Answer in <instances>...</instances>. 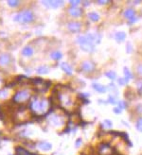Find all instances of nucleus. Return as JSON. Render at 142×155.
Instances as JSON below:
<instances>
[{
	"instance_id": "1",
	"label": "nucleus",
	"mask_w": 142,
	"mask_h": 155,
	"mask_svg": "<svg viewBox=\"0 0 142 155\" xmlns=\"http://www.w3.org/2000/svg\"><path fill=\"white\" fill-rule=\"evenodd\" d=\"M47 107H48V102L46 99H34L29 103V108L33 113H37V114L45 113Z\"/></svg>"
},
{
	"instance_id": "2",
	"label": "nucleus",
	"mask_w": 142,
	"mask_h": 155,
	"mask_svg": "<svg viewBox=\"0 0 142 155\" xmlns=\"http://www.w3.org/2000/svg\"><path fill=\"white\" fill-rule=\"evenodd\" d=\"M34 18V15L33 13H31V11H23L21 13H17L16 15L13 16V20L15 22H19V23H29V22H32Z\"/></svg>"
},
{
	"instance_id": "3",
	"label": "nucleus",
	"mask_w": 142,
	"mask_h": 155,
	"mask_svg": "<svg viewBox=\"0 0 142 155\" xmlns=\"http://www.w3.org/2000/svg\"><path fill=\"white\" fill-rule=\"evenodd\" d=\"M78 43L80 44V46H81L82 50H84V51H85V52L94 51L95 46L87 40L86 36H80L78 38Z\"/></svg>"
},
{
	"instance_id": "4",
	"label": "nucleus",
	"mask_w": 142,
	"mask_h": 155,
	"mask_svg": "<svg viewBox=\"0 0 142 155\" xmlns=\"http://www.w3.org/2000/svg\"><path fill=\"white\" fill-rule=\"evenodd\" d=\"M29 98V93L28 90H22V91H19L14 95L13 97V100L15 102H24L26 101L27 99Z\"/></svg>"
},
{
	"instance_id": "5",
	"label": "nucleus",
	"mask_w": 142,
	"mask_h": 155,
	"mask_svg": "<svg viewBox=\"0 0 142 155\" xmlns=\"http://www.w3.org/2000/svg\"><path fill=\"white\" fill-rule=\"evenodd\" d=\"M113 148H112L108 144H102L99 148L100 155H112L113 154Z\"/></svg>"
},
{
	"instance_id": "6",
	"label": "nucleus",
	"mask_w": 142,
	"mask_h": 155,
	"mask_svg": "<svg viewBox=\"0 0 142 155\" xmlns=\"http://www.w3.org/2000/svg\"><path fill=\"white\" fill-rule=\"evenodd\" d=\"M87 38V40L90 42L91 44H93L94 46L95 44H98L100 43V39H102V36L98 33H88L87 35H85Z\"/></svg>"
},
{
	"instance_id": "7",
	"label": "nucleus",
	"mask_w": 142,
	"mask_h": 155,
	"mask_svg": "<svg viewBox=\"0 0 142 155\" xmlns=\"http://www.w3.org/2000/svg\"><path fill=\"white\" fill-rule=\"evenodd\" d=\"M81 23L77 22V21H73V22H69L67 24V28L69 29L71 32H79L81 30Z\"/></svg>"
},
{
	"instance_id": "8",
	"label": "nucleus",
	"mask_w": 142,
	"mask_h": 155,
	"mask_svg": "<svg viewBox=\"0 0 142 155\" xmlns=\"http://www.w3.org/2000/svg\"><path fill=\"white\" fill-rule=\"evenodd\" d=\"M82 69L85 72H92L95 70V64L90 61H84L82 64Z\"/></svg>"
},
{
	"instance_id": "9",
	"label": "nucleus",
	"mask_w": 142,
	"mask_h": 155,
	"mask_svg": "<svg viewBox=\"0 0 142 155\" xmlns=\"http://www.w3.org/2000/svg\"><path fill=\"white\" fill-rule=\"evenodd\" d=\"M69 14L72 17H80L82 15V10L79 7H70L68 10Z\"/></svg>"
},
{
	"instance_id": "10",
	"label": "nucleus",
	"mask_w": 142,
	"mask_h": 155,
	"mask_svg": "<svg viewBox=\"0 0 142 155\" xmlns=\"http://www.w3.org/2000/svg\"><path fill=\"white\" fill-rule=\"evenodd\" d=\"M42 4L45 5V7L47 8H58L64 4V1H42Z\"/></svg>"
},
{
	"instance_id": "11",
	"label": "nucleus",
	"mask_w": 142,
	"mask_h": 155,
	"mask_svg": "<svg viewBox=\"0 0 142 155\" xmlns=\"http://www.w3.org/2000/svg\"><path fill=\"white\" fill-rule=\"evenodd\" d=\"M37 148H40L41 150L48 151L52 148V145L46 141H41L39 143H37Z\"/></svg>"
},
{
	"instance_id": "12",
	"label": "nucleus",
	"mask_w": 142,
	"mask_h": 155,
	"mask_svg": "<svg viewBox=\"0 0 142 155\" xmlns=\"http://www.w3.org/2000/svg\"><path fill=\"white\" fill-rule=\"evenodd\" d=\"M49 122L53 125V126L59 127L63 124V119H62L61 116H59V115H52L51 117L49 118Z\"/></svg>"
},
{
	"instance_id": "13",
	"label": "nucleus",
	"mask_w": 142,
	"mask_h": 155,
	"mask_svg": "<svg viewBox=\"0 0 142 155\" xmlns=\"http://www.w3.org/2000/svg\"><path fill=\"white\" fill-rule=\"evenodd\" d=\"M92 87H93V89H94L95 91L99 92V93H100V94H103V93H105L106 91H108L107 90V87H105L104 85L100 84V83H97V82H94L93 83Z\"/></svg>"
},
{
	"instance_id": "14",
	"label": "nucleus",
	"mask_w": 142,
	"mask_h": 155,
	"mask_svg": "<svg viewBox=\"0 0 142 155\" xmlns=\"http://www.w3.org/2000/svg\"><path fill=\"white\" fill-rule=\"evenodd\" d=\"M123 15H124V17H125V18L131 20V19L134 18V17H135V11L134 9L128 8V9H126V10L124 11Z\"/></svg>"
},
{
	"instance_id": "15",
	"label": "nucleus",
	"mask_w": 142,
	"mask_h": 155,
	"mask_svg": "<svg viewBox=\"0 0 142 155\" xmlns=\"http://www.w3.org/2000/svg\"><path fill=\"white\" fill-rule=\"evenodd\" d=\"M59 98H60V100L63 102L64 105H71L72 104V99H71V97L69 96H67V95H62V97L60 96L59 97Z\"/></svg>"
},
{
	"instance_id": "16",
	"label": "nucleus",
	"mask_w": 142,
	"mask_h": 155,
	"mask_svg": "<svg viewBox=\"0 0 142 155\" xmlns=\"http://www.w3.org/2000/svg\"><path fill=\"white\" fill-rule=\"evenodd\" d=\"M11 62V57L8 54H1L0 55V64L6 65L9 64Z\"/></svg>"
},
{
	"instance_id": "17",
	"label": "nucleus",
	"mask_w": 142,
	"mask_h": 155,
	"mask_svg": "<svg viewBox=\"0 0 142 155\" xmlns=\"http://www.w3.org/2000/svg\"><path fill=\"white\" fill-rule=\"evenodd\" d=\"M22 54L26 57H31V56L33 54V48L29 46H27L23 48L22 50Z\"/></svg>"
},
{
	"instance_id": "18",
	"label": "nucleus",
	"mask_w": 142,
	"mask_h": 155,
	"mask_svg": "<svg viewBox=\"0 0 142 155\" xmlns=\"http://www.w3.org/2000/svg\"><path fill=\"white\" fill-rule=\"evenodd\" d=\"M60 66L66 74H68V75H71V74H72V67H71L68 64H66V62H62V64H60Z\"/></svg>"
},
{
	"instance_id": "19",
	"label": "nucleus",
	"mask_w": 142,
	"mask_h": 155,
	"mask_svg": "<svg viewBox=\"0 0 142 155\" xmlns=\"http://www.w3.org/2000/svg\"><path fill=\"white\" fill-rule=\"evenodd\" d=\"M115 39L118 42V43H121L126 39V33L123 31H118L115 34Z\"/></svg>"
},
{
	"instance_id": "20",
	"label": "nucleus",
	"mask_w": 142,
	"mask_h": 155,
	"mask_svg": "<svg viewBox=\"0 0 142 155\" xmlns=\"http://www.w3.org/2000/svg\"><path fill=\"white\" fill-rule=\"evenodd\" d=\"M124 75H125L124 79H125L127 83L129 82V80H131L133 79V74L131 71L129 70V68H127V67H124Z\"/></svg>"
},
{
	"instance_id": "21",
	"label": "nucleus",
	"mask_w": 142,
	"mask_h": 155,
	"mask_svg": "<svg viewBox=\"0 0 142 155\" xmlns=\"http://www.w3.org/2000/svg\"><path fill=\"white\" fill-rule=\"evenodd\" d=\"M62 57H63V54L60 51H53L50 54V58L52 60H55V61H59L62 59Z\"/></svg>"
},
{
	"instance_id": "22",
	"label": "nucleus",
	"mask_w": 142,
	"mask_h": 155,
	"mask_svg": "<svg viewBox=\"0 0 142 155\" xmlns=\"http://www.w3.org/2000/svg\"><path fill=\"white\" fill-rule=\"evenodd\" d=\"M49 72V67L46 66V65H42V66H39L37 68V73L38 74H47Z\"/></svg>"
},
{
	"instance_id": "23",
	"label": "nucleus",
	"mask_w": 142,
	"mask_h": 155,
	"mask_svg": "<svg viewBox=\"0 0 142 155\" xmlns=\"http://www.w3.org/2000/svg\"><path fill=\"white\" fill-rule=\"evenodd\" d=\"M16 155H36L33 153H29V151H27L25 148H16Z\"/></svg>"
},
{
	"instance_id": "24",
	"label": "nucleus",
	"mask_w": 142,
	"mask_h": 155,
	"mask_svg": "<svg viewBox=\"0 0 142 155\" xmlns=\"http://www.w3.org/2000/svg\"><path fill=\"white\" fill-rule=\"evenodd\" d=\"M88 17H89L90 20L93 21V22H97V21H99L100 19V15L97 13H94V11L88 13Z\"/></svg>"
},
{
	"instance_id": "25",
	"label": "nucleus",
	"mask_w": 142,
	"mask_h": 155,
	"mask_svg": "<svg viewBox=\"0 0 142 155\" xmlns=\"http://www.w3.org/2000/svg\"><path fill=\"white\" fill-rule=\"evenodd\" d=\"M105 76L109 78L111 80H115L117 79V74L115 71H107V72L105 73Z\"/></svg>"
},
{
	"instance_id": "26",
	"label": "nucleus",
	"mask_w": 142,
	"mask_h": 155,
	"mask_svg": "<svg viewBox=\"0 0 142 155\" xmlns=\"http://www.w3.org/2000/svg\"><path fill=\"white\" fill-rule=\"evenodd\" d=\"M135 128H137V130H139V132H142V117L137 119V123H135Z\"/></svg>"
},
{
	"instance_id": "27",
	"label": "nucleus",
	"mask_w": 142,
	"mask_h": 155,
	"mask_svg": "<svg viewBox=\"0 0 142 155\" xmlns=\"http://www.w3.org/2000/svg\"><path fill=\"white\" fill-rule=\"evenodd\" d=\"M112 126H113V124H112V122L109 120V119H105V120L102 122L103 128H112Z\"/></svg>"
},
{
	"instance_id": "28",
	"label": "nucleus",
	"mask_w": 142,
	"mask_h": 155,
	"mask_svg": "<svg viewBox=\"0 0 142 155\" xmlns=\"http://www.w3.org/2000/svg\"><path fill=\"white\" fill-rule=\"evenodd\" d=\"M108 102L113 104V105H116V104L117 103V100L115 96H109L108 97Z\"/></svg>"
},
{
	"instance_id": "29",
	"label": "nucleus",
	"mask_w": 142,
	"mask_h": 155,
	"mask_svg": "<svg viewBox=\"0 0 142 155\" xmlns=\"http://www.w3.org/2000/svg\"><path fill=\"white\" fill-rule=\"evenodd\" d=\"M127 106H128V104H127L126 101H119V102H118V108H119L121 111L126 109Z\"/></svg>"
},
{
	"instance_id": "30",
	"label": "nucleus",
	"mask_w": 142,
	"mask_h": 155,
	"mask_svg": "<svg viewBox=\"0 0 142 155\" xmlns=\"http://www.w3.org/2000/svg\"><path fill=\"white\" fill-rule=\"evenodd\" d=\"M8 4H9V6H10V7H11V8L18 7L19 1H13V0H9V1H8Z\"/></svg>"
},
{
	"instance_id": "31",
	"label": "nucleus",
	"mask_w": 142,
	"mask_h": 155,
	"mask_svg": "<svg viewBox=\"0 0 142 155\" xmlns=\"http://www.w3.org/2000/svg\"><path fill=\"white\" fill-rule=\"evenodd\" d=\"M8 91L6 90V89H2V90H0V98H6L8 97Z\"/></svg>"
},
{
	"instance_id": "32",
	"label": "nucleus",
	"mask_w": 142,
	"mask_h": 155,
	"mask_svg": "<svg viewBox=\"0 0 142 155\" xmlns=\"http://www.w3.org/2000/svg\"><path fill=\"white\" fill-rule=\"evenodd\" d=\"M32 83L34 84H42L43 83V79H40V78H35V79H32Z\"/></svg>"
},
{
	"instance_id": "33",
	"label": "nucleus",
	"mask_w": 142,
	"mask_h": 155,
	"mask_svg": "<svg viewBox=\"0 0 142 155\" xmlns=\"http://www.w3.org/2000/svg\"><path fill=\"white\" fill-rule=\"evenodd\" d=\"M117 81H118V84L121 85V86H124L125 84H127V82H126V80L124 78H119V79H117Z\"/></svg>"
},
{
	"instance_id": "34",
	"label": "nucleus",
	"mask_w": 142,
	"mask_h": 155,
	"mask_svg": "<svg viewBox=\"0 0 142 155\" xmlns=\"http://www.w3.org/2000/svg\"><path fill=\"white\" fill-rule=\"evenodd\" d=\"M71 7H77V5H79L80 3H81V1L80 0H77V1H74V0H71V1L69 2Z\"/></svg>"
},
{
	"instance_id": "35",
	"label": "nucleus",
	"mask_w": 142,
	"mask_h": 155,
	"mask_svg": "<svg viewBox=\"0 0 142 155\" xmlns=\"http://www.w3.org/2000/svg\"><path fill=\"white\" fill-rule=\"evenodd\" d=\"M108 87H111V88H112V89H110L111 91H115V92H116V95H117V94H118V91L117 90V87H116V86H115L114 83H110Z\"/></svg>"
},
{
	"instance_id": "36",
	"label": "nucleus",
	"mask_w": 142,
	"mask_h": 155,
	"mask_svg": "<svg viewBox=\"0 0 142 155\" xmlns=\"http://www.w3.org/2000/svg\"><path fill=\"white\" fill-rule=\"evenodd\" d=\"M126 49H127V52L128 53H131L133 51V46H132V44L128 43L126 44Z\"/></svg>"
},
{
	"instance_id": "37",
	"label": "nucleus",
	"mask_w": 142,
	"mask_h": 155,
	"mask_svg": "<svg viewBox=\"0 0 142 155\" xmlns=\"http://www.w3.org/2000/svg\"><path fill=\"white\" fill-rule=\"evenodd\" d=\"M81 145H82V139L81 138L77 139L76 142H75V147L76 148H80V147H81Z\"/></svg>"
},
{
	"instance_id": "38",
	"label": "nucleus",
	"mask_w": 142,
	"mask_h": 155,
	"mask_svg": "<svg viewBox=\"0 0 142 155\" xmlns=\"http://www.w3.org/2000/svg\"><path fill=\"white\" fill-rule=\"evenodd\" d=\"M137 71L139 75H142V64H139L138 66L137 67Z\"/></svg>"
},
{
	"instance_id": "39",
	"label": "nucleus",
	"mask_w": 142,
	"mask_h": 155,
	"mask_svg": "<svg viewBox=\"0 0 142 155\" xmlns=\"http://www.w3.org/2000/svg\"><path fill=\"white\" fill-rule=\"evenodd\" d=\"M113 111H114V113H115V114H117V115L120 114V113H121V110H120L119 108H118V107H117V108H114V110H113Z\"/></svg>"
},
{
	"instance_id": "40",
	"label": "nucleus",
	"mask_w": 142,
	"mask_h": 155,
	"mask_svg": "<svg viewBox=\"0 0 142 155\" xmlns=\"http://www.w3.org/2000/svg\"><path fill=\"white\" fill-rule=\"evenodd\" d=\"M137 17H134V18H133V19H131V20H130V24H134V23H135V22H137Z\"/></svg>"
},
{
	"instance_id": "41",
	"label": "nucleus",
	"mask_w": 142,
	"mask_h": 155,
	"mask_svg": "<svg viewBox=\"0 0 142 155\" xmlns=\"http://www.w3.org/2000/svg\"><path fill=\"white\" fill-rule=\"evenodd\" d=\"M98 4H107L109 3V1H102V0H99V1H97Z\"/></svg>"
},
{
	"instance_id": "42",
	"label": "nucleus",
	"mask_w": 142,
	"mask_h": 155,
	"mask_svg": "<svg viewBox=\"0 0 142 155\" xmlns=\"http://www.w3.org/2000/svg\"><path fill=\"white\" fill-rule=\"evenodd\" d=\"M80 97H84V98H86V97H89V94H81V95H80Z\"/></svg>"
}]
</instances>
